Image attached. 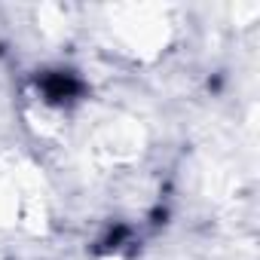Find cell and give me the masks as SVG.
<instances>
[{"instance_id":"cell-1","label":"cell","mask_w":260,"mask_h":260,"mask_svg":"<svg viewBox=\"0 0 260 260\" xmlns=\"http://www.w3.org/2000/svg\"><path fill=\"white\" fill-rule=\"evenodd\" d=\"M43 92L49 101H68L80 92V83L71 74H49V77H43Z\"/></svg>"}]
</instances>
